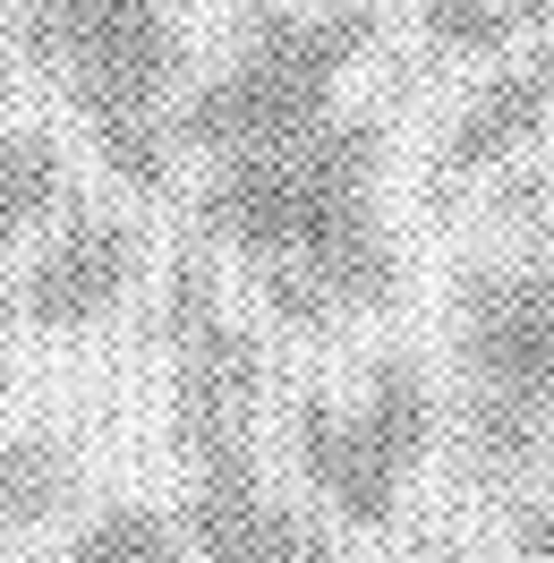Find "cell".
Returning a JSON list of instances; mask_svg holds the SVG:
<instances>
[{
  "instance_id": "obj_1",
  "label": "cell",
  "mask_w": 554,
  "mask_h": 563,
  "mask_svg": "<svg viewBox=\"0 0 554 563\" xmlns=\"http://www.w3.org/2000/svg\"><path fill=\"white\" fill-rule=\"evenodd\" d=\"M179 9L188 0H0L26 69H43L77 103L95 154L137 197L171 188Z\"/></svg>"
},
{
  "instance_id": "obj_2",
  "label": "cell",
  "mask_w": 554,
  "mask_h": 563,
  "mask_svg": "<svg viewBox=\"0 0 554 563\" xmlns=\"http://www.w3.org/2000/svg\"><path fill=\"white\" fill-rule=\"evenodd\" d=\"M376 35H384V18L367 0H315V9L265 0L240 26L231 60L179 103L171 145L231 163V154H265V145L308 137L333 111V86L376 52Z\"/></svg>"
},
{
  "instance_id": "obj_3",
  "label": "cell",
  "mask_w": 554,
  "mask_h": 563,
  "mask_svg": "<svg viewBox=\"0 0 554 563\" xmlns=\"http://www.w3.org/2000/svg\"><path fill=\"white\" fill-rule=\"evenodd\" d=\"M376 154H384L376 111H324L308 137L265 145V154H231L197 188V231L231 240L240 256H315L324 240L367 222Z\"/></svg>"
},
{
  "instance_id": "obj_4",
  "label": "cell",
  "mask_w": 554,
  "mask_h": 563,
  "mask_svg": "<svg viewBox=\"0 0 554 563\" xmlns=\"http://www.w3.org/2000/svg\"><path fill=\"white\" fill-rule=\"evenodd\" d=\"M137 222H120V213H69L43 256L26 265L18 282V308L43 324V333H86V324H103L120 299H129V282H137Z\"/></svg>"
},
{
  "instance_id": "obj_5",
  "label": "cell",
  "mask_w": 554,
  "mask_h": 563,
  "mask_svg": "<svg viewBox=\"0 0 554 563\" xmlns=\"http://www.w3.org/2000/svg\"><path fill=\"white\" fill-rule=\"evenodd\" d=\"M469 367H478L486 393L546 401L554 393V274L469 282Z\"/></svg>"
},
{
  "instance_id": "obj_6",
  "label": "cell",
  "mask_w": 554,
  "mask_h": 563,
  "mask_svg": "<svg viewBox=\"0 0 554 563\" xmlns=\"http://www.w3.org/2000/svg\"><path fill=\"white\" fill-rule=\"evenodd\" d=\"M188 547L206 563H342V547L256 487V470H222V478H197L188 495Z\"/></svg>"
},
{
  "instance_id": "obj_7",
  "label": "cell",
  "mask_w": 554,
  "mask_h": 563,
  "mask_svg": "<svg viewBox=\"0 0 554 563\" xmlns=\"http://www.w3.org/2000/svg\"><path fill=\"white\" fill-rule=\"evenodd\" d=\"M290 435H299V470L315 478V495H324L342 521L392 529V512H401V470H392V461L358 435V419L324 410V401H299Z\"/></svg>"
},
{
  "instance_id": "obj_8",
  "label": "cell",
  "mask_w": 554,
  "mask_h": 563,
  "mask_svg": "<svg viewBox=\"0 0 554 563\" xmlns=\"http://www.w3.org/2000/svg\"><path fill=\"white\" fill-rule=\"evenodd\" d=\"M546 129V95H538V69H503L478 86V103L461 111V129L444 145V172H486Z\"/></svg>"
},
{
  "instance_id": "obj_9",
  "label": "cell",
  "mask_w": 554,
  "mask_h": 563,
  "mask_svg": "<svg viewBox=\"0 0 554 563\" xmlns=\"http://www.w3.org/2000/svg\"><path fill=\"white\" fill-rule=\"evenodd\" d=\"M69 206V154L52 129H0V247L43 231V213Z\"/></svg>"
},
{
  "instance_id": "obj_10",
  "label": "cell",
  "mask_w": 554,
  "mask_h": 563,
  "mask_svg": "<svg viewBox=\"0 0 554 563\" xmlns=\"http://www.w3.org/2000/svg\"><path fill=\"white\" fill-rule=\"evenodd\" d=\"M358 435H367L392 470H410V461L426 453V435H435V393H426V376H418V358H376Z\"/></svg>"
},
{
  "instance_id": "obj_11",
  "label": "cell",
  "mask_w": 554,
  "mask_h": 563,
  "mask_svg": "<svg viewBox=\"0 0 554 563\" xmlns=\"http://www.w3.org/2000/svg\"><path fill=\"white\" fill-rule=\"evenodd\" d=\"M69 444L60 435H18V444H0V538H18V529H43L60 504H69Z\"/></svg>"
},
{
  "instance_id": "obj_12",
  "label": "cell",
  "mask_w": 554,
  "mask_h": 563,
  "mask_svg": "<svg viewBox=\"0 0 554 563\" xmlns=\"http://www.w3.org/2000/svg\"><path fill=\"white\" fill-rule=\"evenodd\" d=\"M324 290H333V308H392L401 299V256L384 247L376 222H358V231H342V240H324L315 256H299Z\"/></svg>"
},
{
  "instance_id": "obj_13",
  "label": "cell",
  "mask_w": 554,
  "mask_h": 563,
  "mask_svg": "<svg viewBox=\"0 0 554 563\" xmlns=\"http://www.w3.org/2000/svg\"><path fill=\"white\" fill-rule=\"evenodd\" d=\"M60 563H179V538H171L163 512L120 504V512H103L95 529H77V547Z\"/></svg>"
},
{
  "instance_id": "obj_14",
  "label": "cell",
  "mask_w": 554,
  "mask_h": 563,
  "mask_svg": "<svg viewBox=\"0 0 554 563\" xmlns=\"http://www.w3.org/2000/svg\"><path fill=\"white\" fill-rule=\"evenodd\" d=\"M469 444H478L486 478L520 470V461L538 453V401H520V393H478V401H469Z\"/></svg>"
},
{
  "instance_id": "obj_15",
  "label": "cell",
  "mask_w": 554,
  "mask_h": 563,
  "mask_svg": "<svg viewBox=\"0 0 554 563\" xmlns=\"http://www.w3.org/2000/svg\"><path fill=\"white\" fill-rule=\"evenodd\" d=\"M418 18H426L435 52H461V60L512 43V9H503V0H418Z\"/></svg>"
},
{
  "instance_id": "obj_16",
  "label": "cell",
  "mask_w": 554,
  "mask_h": 563,
  "mask_svg": "<svg viewBox=\"0 0 554 563\" xmlns=\"http://www.w3.org/2000/svg\"><path fill=\"white\" fill-rule=\"evenodd\" d=\"M256 290H265V308L281 324H299V333H324L333 324V290L299 265V256H256Z\"/></svg>"
},
{
  "instance_id": "obj_17",
  "label": "cell",
  "mask_w": 554,
  "mask_h": 563,
  "mask_svg": "<svg viewBox=\"0 0 554 563\" xmlns=\"http://www.w3.org/2000/svg\"><path fill=\"white\" fill-rule=\"evenodd\" d=\"M206 317H222V308H213V274L188 256V265H179V282H171V308H163V333H171V342H188Z\"/></svg>"
},
{
  "instance_id": "obj_18",
  "label": "cell",
  "mask_w": 554,
  "mask_h": 563,
  "mask_svg": "<svg viewBox=\"0 0 554 563\" xmlns=\"http://www.w3.org/2000/svg\"><path fill=\"white\" fill-rule=\"evenodd\" d=\"M512 547H520V563H554V504H520Z\"/></svg>"
},
{
  "instance_id": "obj_19",
  "label": "cell",
  "mask_w": 554,
  "mask_h": 563,
  "mask_svg": "<svg viewBox=\"0 0 554 563\" xmlns=\"http://www.w3.org/2000/svg\"><path fill=\"white\" fill-rule=\"evenodd\" d=\"M512 9V26H554V0H503Z\"/></svg>"
},
{
  "instance_id": "obj_20",
  "label": "cell",
  "mask_w": 554,
  "mask_h": 563,
  "mask_svg": "<svg viewBox=\"0 0 554 563\" xmlns=\"http://www.w3.org/2000/svg\"><path fill=\"white\" fill-rule=\"evenodd\" d=\"M538 95H546V111H554V52L538 60Z\"/></svg>"
},
{
  "instance_id": "obj_21",
  "label": "cell",
  "mask_w": 554,
  "mask_h": 563,
  "mask_svg": "<svg viewBox=\"0 0 554 563\" xmlns=\"http://www.w3.org/2000/svg\"><path fill=\"white\" fill-rule=\"evenodd\" d=\"M0 103H9V69H0Z\"/></svg>"
},
{
  "instance_id": "obj_22",
  "label": "cell",
  "mask_w": 554,
  "mask_h": 563,
  "mask_svg": "<svg viewBox=\"0 0 554 563\" xmlns=\"http://www.w3.org/2000/svg\"><path fill=\"white\" fill-rule=\"evenodd\" d=\"M546 247H554V222H546Z\"/></svg>"
}]
</instances>
